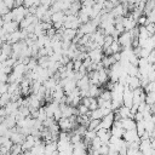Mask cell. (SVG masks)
Here are the masks:
<instances>
[{
	"label": "cell",
	"mask_w": 155,
	"mask_h": 155,
	"mask_svg": "<svg viewBox=\"0 0 155 155\" xmlns=\"http://www.w3.org/2000/svg\"><path fill=\"white\" fill-rule=\"evenodd\" d=\"M11 12H12V16H13V21H15V22H17V23L22 22V21L25 18V16H27V15H29L28 8H25L24 6L15 7L13 10H11Z\"/></svg>",
	"instance_id": "1"
},
{
	"label": "cell",
	"mask_w": 155,
	"mask_h": 155,
	"mask_svg": "<svg viewBox=\"0 0 155 155\" xmlns=\"http://www.w3.org/2000/svg\"><path fill=\"white\" fill-rule=\"evenodd\" d=\"M120 46L122 48H132V41H133V38L131 35L130 31H125L122 34H120L119 39H117Z\"/></svg>",
	"instance_id": "2"
},
{
	"label": "cell",
	"mask_w": 155,
	"mask_h": 155,
	"mask_svg": "<svg viewBox=\"0 0 155 155\" xmlns=\"http://www.w3.org/2000/svg\"><path fill=\"white\" fill-rule=\"evenodd\" d=\"M87 54H88V58L91 59V62H92V63H99V62H102V59L104 58L103 48H101V47L88 51V53H87Z\"/></svg>",
	"instance_id": "3"
},
{
	"label": "cell",
	"mask_w": 155,
	"mask_h": 155,
	"mask_svg": "<svg viewBox=\"0 0 155 155\" xmlns=\"http://www.w3.org/2000/svg\"><path fill=\"white\" fill-rule=\"evenodd\" d=\"M124 105L127 107V108H132L133 105V91L128 87V86H125V91H124Z\"/></svg>",
	"instance_id": "4"
},
{
	"label": "cell",
	"mask_w": 155,
	"mask_h": 155,
	"mask_svg": "<svg viewBox=\"0 0 155 155\" xmlns=\"http://www.w3.org/2000/svg\"><path fill=\"white\" fill-rule=\"evenodd\" d=\"M114 121H115V114L114 113H110L109 115H107L105 117H103L101 120V125H99V128H104V130H110L114 125Z\"/></svg>",
	"instance_id": "5"
},
{
	"label": "cell",
	"mask_w": 155,
	"mask_h": 155,
	"mask_svg": "<svg viewBox=\"0 0 155 155\" xmlns=\"http://www.w3.org/2000/svg\"><path fill=\"white\" fill-rule=\"evenodd\" d=\"M78 30L81 31L84 35H91V34H93L94 31H97V27L90 21V22H87V23H85V24H81Z\"/></svg>",
	"instance_id": "6"
},
{
	"label": "cell",
	"mask_w": 155,
	"mask_h": 155,
	"mask_svg": "<svg viewBox=\"0 0 155 155\" xmlns=\"http://www.w3.org/2000/svg\"><path fill=\"white\" fill-rule=\"evenodd\" d=\"M122 24H124L125 31H131V30H133L134 28H137V21L133 19L131 16L122 17Z\"/></svg>",
	"instance_id": "7"
},
{
	"label": "cell",
	"mask_w": 155,
	"mask_h": 155,
	"mask_svg": "<svg viewBox=\"0 0 155 155\" xmlns=\"http://www.w3.org/2000/svg\"><path fill=\"white\" fill-rule=\"evenodd\" d=\"M140 137L138 136V132L137 130H130V131H125L124 136H122V139L126 142V143H132V142H136L138 140Z\"/></svg>",
	"instance_id": "8"
},
{
	"label": "cell",
	"mask_w": 155,
	"mask_h": 155,
	"mask_svg": "<svg viewBox=\"0 0 155 155\" xmlns=\"http://www.w3.org/2000/svg\"><path fill=\"white\" fill-rule=\"evenodd\" d=\"M97 137L101 139V142H102L103 144H109V140H110V137H111L110 130L99 128V130L97 131Z\"/></svg>",
	"instance_id": "9"
},
{
	"label": "cell",
	"mask_w": 155,
	"mask_h": 155,
	"mask_svg": "<svg viewBox=\"0 0 155 155\" xmlns=\"http://www.w3.org/2000/svg\"><path fill=\"white\" fill-rule=\"evenodd\" d=\"M10 139H11V142H12L13 144H23V142H24V139H25V136L22 134L21 132H18L17 128H13V132H12Z\"/></svg>",
	"instance_id": "10"
},
{
	"label": "cell",
	"mask_w": 155,
	"mask_h": 155,
	"mask_svg": "<svg viewBox=\"0 0 155 155\" xmlns=\"http://www.w3.org/2000/svg\"><path fill=\"white\" fill-rule=\"evenodd\" d=\"M21 40H22V33H21V29H18V30L7 35V41L6 42H8L10 45H13L16 42H19Z\"/></svg>",
	"instance_id": "11"
},
{
	"label": "cell",
	"mask_w": 155,
	"mask_h": 155,
	"mask_svg": "<svg viewBox=\"0 0 155 155\" xmlns=\"http://www.w3.org/2000/svg\"><path fill=\"white\" fill-rule=\"evenodd\" d=\"M126 86H128L132 91L136 90V88L142 87L140 86V80H139L138 76H127V85Z\"/></svg>",
	"instance_id": "12"
},
{
	"label": "cell",
	"mask_w": 155,
	"mask_h": 155,
	"mask_svg": "<svg viewBox=\"0 0 155 155\" xmlns=\"http://www.w3.org/2000/svg\"><path fill=\"white\" fill-rule=\"evenodd\" d=\"M121 126L125 131H130V130H136V121L134 119H122L121 120Z\"/></svg>",
	"instance_id": "13"
},
{
	"label": "cell",
	"mask_w": 155,
	"mask_h": 155,
	"mask_svg": "<svg viewBox=\"0 0 155 155\" xmlns=\"http://www.w3.org/2000/svg\"><path fill=\"white\" fill-rule=\"evenodd\" d=\"M18 28H19V23H17V22H15V21H12V22H10V23H4V25H2V29H4L7 34H11V33L18 30Z\"/></svg>",
	"instance_id": "14"
},
{
	"label": "cell",
	"mask_w": 155,
	"mask_h": 155,
	"mask_svg": "<svg viewBox=\"0 0 155 155\" xmlns=\"http://www.w3.org/2000/svg\"><path fill=\"white\" fill-rule=\"evenodd\" d=\"M76 87L81 91V90H88L90 87V79H88V75H85L84 78H81L78 82H76Z\"/></svg>",
	"instance_id": "15"
},
{
	"label": "cell",
	"mask_w": 155,
	"mask_h": 155,
	"mask_svg": "<svg viewBox=\"0 0 155 155\" xmlns=\"http://www.w3.org/2000/svg\"><path fill=\"white\" fill-rule=\"evenodd\" d=\"M98 79H99V86L107 84L108 80H109L108 69H102V70H99V71H98Z\"/></svg>",
	"instance_id": "16"
},
{
	"label": "cell",
	"mask_w": 155,
	"mask_h": 155,
	"mask_svg": "<svg viewBox=\"0 0 155 155\" xmlns=\"http://www.w3.org/2000/svg\"><path fill=\"white\" fill-rule=\"evenodd\" d=\"M2 124L8 128V130H12L15 128V126H17V121H16V117L15 116H6L2 121Z\"/></svg>",
	"instance_id": "17"
},
{
	"label": "cell",
	"mask_w": 155,
	"mask_h": 155,
	"mask_svg": "<svg viewBox=\"0 0 155 155\" xmlns=\"http://www.w3.org/2000/svg\"><path fill=\"white\" fill-rule=\"evenodd\" d=\"M64 18H65V13L64 12H54L52 13L51 16V22L54 24V23H59V22H63L64 23Z\"/></svg>",
	"instance_id": "18"
},
{
	"label": "cell",
	"mask_w": 155,
	"mask_h": 155,
	"mask_svg": "<svg viewBox=\"0 0 155 155\" xmlns=\"http://www.w3.org/2000/svg\"><path fill=\"white\" fill-rule=\"evenodd\" d=\"M0 52L7 57H11L12 56V45H10L8 42H4L2 46H1V50Z\"/></svg>",
	"instance_id": "19"
},
{
	"label": "cell",
	"mask_w": 155,
	"mask_h": 155,
	"mask_svg": "<svg viewBox=\"0 0 155 155\" xmlns=\"http://www.w3.org/2000/svg\"><path fill=\"white\" fill-rule=\"evenodd\" d=\"M76 109H78V115H79V116H86V115H90V110H88V108H87L86 105H84V104L78 105Z\"/></svg>",
	"instance_id": "20"
},
{
	"label": "cell",
	"mask_w": 155,
	"mask_h": 155,
	"mask_svg": "<svg viewBox=\"0 0 155 155\" xmlns=\"http://www.w3.org/2000/svg\"><path fill=\"white\" fill-rule=\"evenodd\" d=\"M99 125H101V120H90V124L87 126V130L90 131H98L99 130Z\"/></svg>",
	"instance_id": "21"
},
{
	"label": "cell",
	"mask_w": 155,
	"mask_h": 155,
	"mask_svg": "<svg viewBox=\"0 0 155 155\" xmlns=\"http://www.w3.org/2000/svg\"><path fill=\"white\" fill-rule=\"evenodd\" d=\"M136 130H137V132H138V136L142 137L143 133L145 132V124H144V120L136 122Z\"/></svg>",
	"instance_id": "22"
},
{
	"label": "cell",
	"mask_w": 155,
	"mask_h": 155,
	"mask_svg": "<svg viewBox=\"0 0 155 155\" xmlns=\"http://www.w3.org/2000/svg\"><path fill=\"white\" fill-rule=\"evenodd\" d=\"M10 102H11V94L5 93V94H1V96H0V108L6 107Z\"/></svg>",
	"instance_id": "23"
},
{
	"label": "cell",
	"mask_w": 155,
	"mask_h": 155,
	"mask_svg": "<svg viewBox=\"0 0 155 155\" xmlns=\"http://www.w3.org/2000/svg\"><path fill=\"white\" fill-rule=\"evenodd\" d=\"M144 124H145V131L148 133H151L155 130V124L153 121V117L151 119H148V120H144Z\"/></svg>",
	"instance_id": "24"
},
{
	"label": "cell",
	"mask_w": 155,
	"mask_h": 155,
	"mask_svg": "<svg viewBox=\"0 0 155 155\" xmlns=\"http://www.w3.org/2000/svg\"><path fill=\"white\" fill-rule=\"evenodd\" d=\"M23 153V148H22V144H13L11 150H10V154L11 155H21Z\"/></svg>",
	"instance_id": "25"
},
{
	"label": "cell",
	"mask_w": 155,
	"mask_h": 155,
	"mask_svg": "<svg viewBox=\"0 0 155 155\" xmlns=\"http://www.w3.org/2000/svg\"><path fill=\"white\" fill-rule=\"evenodd\" d=\"M127 75L128 76H138V67L130 63V65L127 68Z\"/></svg>",
	"instance_id": "26"
},
{
	"label": "cell",
	"mask_w": 155,
	"mask_h": 155,
	"mask_svg": "<svg viewBox=\"0 0 155 155\" xmlns=\"http://www.w3.org/2000/svg\"><path fill=\"white\" fill-rule=\"evenodd\" d=\"M113 42H114V39H113L110 35H105V38H104V42H103V51L107 50V48H109L110 45H111Z\"/></svg>",
	"instance_id": "27"
},
{
	"label": "cell",
	"mask_w": 155,
	"mask_h": 155,
	"mask_svg": "<svg viewBox=\"0 0 155 155\" xmlns=\"http://www.w3.org/2000/svg\"><path fill=\"white\" fill-rule=\"evenodd\" d=\"M98 98H101L103 101H111V92L109 90H103Z\"/></svg>",
	"instance_id": "28"
},
{
	"label": "cell",
	"mask_w": 155,
	"mask_h": 155,
	"mask_svg": "<svg viewBox=\"0 0 155 155\" xmlns=\"http://www.w3.org/2000/svg\"><path fill=\"white\" fill-rule=\"evenodd\" d=\"M39 121H41V122H44L46 119H47V115H46V111H45V108L44 107H41L40 109H39V111H38V117H36Z\"/></svg>",
	"instance_id": "29"
},
{
	"label": "cell",
	"mask_w": 155,
	"mask_h": 155,
	"mask_svg": "<svg viewBox=\"0 0 155 155\" xmlns=\"http://www.w3.org/2000/svg\"><path fill=\"white\" fill-rule=\"evenodd\" d=\"M1 19H2V22H4V23H10V22H12V21H13L12 12H11V11H10V12H7L6 15H4V16L1 17Z\"/></svg>",
	"instance_id": "30"
},
{
	"label": "cell",
	"mask_w": 155,
	"mask_h": 155,
	"mask_svg": "<svg viewBox=\"0 0 155 155\" xmlns=\"http://www.w3.org/2000/svg\"><path fill=\"white\" fill-rule=\"evenodd\" d=\"M98 153H99V155H108V153H109V145L108 144H103L98 149Z\"/></svg>",
	"instance_id": "31"
},
{
	"label": "cell",
	"mask_w": 155,
	"mask_h": 155,
	"mask_svg": "<svg viewBox=\"0 0 155 155\" xmlns=\"http://www.w3.org/2000/svg\"><path fill=\"white\" fill-rule=\"evenodd\" d=\"M7 12H10V10L6 7V5H5V2L4 1H0V16L2 17L4 15H6Z\"/></svg>",
	"instance_id": "32"
},
{
	"label": "cell",
	"mask_w": 155,
	"mask_h": 155,
	"mask_svg": "<svg viewBox=\"0 0 155 155\" xmlns=\"http://www.w3.org/2000/svg\"><path fill=\"white\" fill-rule=\"evenodd\" d=\"M73 63H74V71H79L80 68L82 67V61L75 59V61H73Z\"/></svg>",
	"instance_id": "33"
},
{
	"label": "cell",
	"mask_w": 155,
	"mask_h": 155,
	"mask_svg": "<svg viewBox=\"0 0 155 155\" xmlns=\"http://www.w3.org/2000/svg\"><path fill=\"white\" fill-rule=\"evenodd\" d=\"M7 91H8V84L7 82L6 84H1L0 82V96L7 93Z\"/></svg>",
	"instance_id": "34"
},
{
	"label": "cell",
	"mask_w": 155,
	"mask_h": 155,
	"mask_svg": "<svg viewBox=\"0 0 155 155\" xmlns=\"http://www.w3.org/2000/svg\"><path fill=\"white\" fill-rule=\"evenodd\" d=\"M8 80V75L4 73V70H0V82L1 84H6Z\"/></svg>",
	"instance_id": "35"
},
{
	"label": "cell",
	"mask_w": 155,
	"mask_h": 155,
	"mask_svg": "<svg viewBox=\"0 0 155 155\" xmlns=\"http://www.w3.org/2000/svg\"><path fill=\"white\" fill-rule=\"evenodd\" d=\"M145 29L148 30V33H149L150 35H154V33H155V30H154V23H148V24L145 25Z\"/></svg>",
	"instance_id": "36"
},
{
	"label": "cell",
	"mask_w": 155,
	"mask_h": 155,
	"mask_svg": "<svg viewBox=\"0 0 155 155\" xmlns=\"http://www.w3.org/2000/svg\"><path fill=\"white\" fill-rule=\"evenodd\" d=\"M4 2H5L6 7H7L8 10H13V8H15V1H13V0H5Z\"/></svg>",
	"instance_id": "37"
},
{
	"label": "cell",
	"mask_w": 155,
	"mask_h": 155,
	"mask_svg": "<svg viewBox=\"0 0 155 155\" xmlns=\"http://www.w3.org/2000/svg\"><path fill=\"white\" fill-rule=\"evenodd\" d=\"M137 24H140V27L142 25H147V16H140L139 18H138V21H137Z\"/></svg>",
	"instance_id": "38"
},
{
	"label": "cell",
	"mask_w": 155,
	"mask_h": 155,
	"mask_svg": "<svg viewBox=\"0 0 155 155\" xmlns=\"http://www.w3.org/2000/svg\"><path fill=\"white\" fill-rule=\"evenodd\" d=\"M7 132H8V128L4 124H0V137L1 136H6Z\"/></svg>",
	"instance_id": "39"
},
{
	"label": "cell",
	"mask_w": 155,
	"mask_h": 155,
	"mask_svg": "<svg viewBox=\"0 0 155 155\" xmlns=\"http://www.w3.org/2000/svg\"><path fill=\"white\" fill-rule=\"evenodd\" d=\"M93 5H94V2L91 1V0H87V1L81 2V6H82V7H93Z\"/></svg>",
	"instance_id": "40"
},
{
	"label": "cell",
	"mask_w": 155,
	"mask_h": 155,
	"mask_svg": "<svg viewBox=\"0 0 155 155\" xmlns=\"http://www.w3.org/2000/svg\"><path fill=\"white\" fill-rule=\"evenodd\" d=\"M151 140V148L155 150V138H153V139H150Z\"/></svg>",
	"instance_id": "41"
},
{
	"label": "cell",
	"mask_w": 155,
	"mask_h": 155,
	"mask_svg": "<svg viewBox=\"0 0 155 155\" xmlns=\"http://www.w3.org/2000/svg\"><path fill=\"white\" fill-rule=\"evenodd\" d=\"M21 155H33V154H31V151H23Z\"/></svg>",
	"instance_id": "42"
},
{
	"label": "cell",
	"mask_w": 155,
	"mask_h": 155,
	"mask_svg": "<svg viewBox=\"0 0 155 155\" xmlns=\"http://www.w3.org/2000/svg\"><path fill=\"white\" fill-rule=\"evenodd\" d=\"M0 18H1V16H0Z\"/></svg>",
	"instance_id": "43"
},
{
	"label": "cell",
	"mask_w": 155,
	"mask_h": 155,
	"mask_svg": "<svg viewBox=\"0 0 155 155\" xmlns=\"http://www.w3.org/2000/svg\"><path fill=\"white\" fill-rule=\"evenodd\" d=\"M0 155H1V153H0Z\"/></svg>",
	"instance_id": "44"
}]
</instances>
